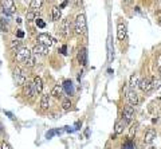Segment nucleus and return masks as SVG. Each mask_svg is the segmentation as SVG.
Segmentation results:
<instances>
[{
    "instance_id": "f257e3e1",
    "label": "nucleus",
    "mask_w": 161,
    "mask_h": 149,
    "mask_svg": "<svg viewBox=\"0 0 161 149\" xmlns=\"http://www.w3.org/2000/svg\"><path fill=\"white\" fill-rule=\"evenodd\" d=\"M74 27H75V32L78 35L81 34H86L87 31V24H86V18L83 13H79L75 18V23H74Z\"/></svg>"
},
{
    "instance_id": "f03ea898",
    "label": "nucleus",
    "mask_w": 161,
    "mask_h": 149,
    "mask_svg": "<svg viewBox=\"0 0 161 149\" xmlns=\"http://www.w3.org/2000/svg\"><path fill=\"white\" fill-rule=\"evenodd\" d=\"M13 78H15L16 86H24L26 83V74L20 67H15L13 70Z\"/></svg>"
},
{
    "instance_id": "7ed1b4c3",
    "label": "nucleus",
    "mask_w": 161,
    "mask_h": 149,
    "mask_svg": "<svg viewBox=\"0 0 161 149\" xmlns=\"http://www.w3.org/2000/svg\"><path fill=\"white\" fill-rule=\"evenodd\" d=\"M122 118L125 120L126 124H129V122H132V121H133V118H134V109H133L132 105H126V106L123 108Z\"/></svg>"
},
{
    "instance_id": "20e7f679",
    "label": "nucleus",
    "mask_w": 161,
    "mask_h": 149,
    "mask_svg": "<svg viewBox=\"0 0 161 149\" xmlns=\"http://www.w3.org/2000/svg\"><path fill=\"white\" fill-rule=\"evenodd\" d=\"M38 42H39V45H43L46 46V47H50V46L54 45V38L51 36V35L48 34H39L38 35Z\"/></svg>"
},
{
    "instance_id": "39448f33",
    "label": "nucleus",
    "mask_w": 161,
    "mask_h": 149,
    "mask_svg": "<svg viewBox=\"0 0 161 149\" xmlns=\"http://www.w3.org/2000/svg\"><path fill=\"white\" fill-rule=\"evenodd\" d=\"M125 94H126V98L132 106H137V105L140 104V98H138V95H137V93L134 92V90L125 89Z\"/></svg>"
},
{
    "instance_id": "423d86ee",
    "label": "nucleus",
    "mask_w": 161,
    "mask_h": 149,
    "mask_svg": "<svg viewBox=\"0 0 161 149\" xmlns=\"http://www.w3.org/2000/svg\"><path fill=\"white\" fill-rule=\"evenodd\" d=\"M138 87H140V90H142V92H145V93L149 92V90L153 89V79L152 78H142L138 83Z\"/></svg>"
},
{
    "instance_id": "0eeeda50",
    "label": "nucleus",
    "mask_w": 161,
    "mask_h": 149,
    "mask_svg": "<svg viewBox=\"0 0 161 149\" xmlns=\"http://www.w3.org/2000/svg\"><path fill=\"white\" fill-rule=\"evenodd\" d=\"M31 55H32V53L28 50V48L23 47V48H20V50L16 53V59L19 60V62H26V60L28 59Z\"/></svg>"
},
{
    "instance_id": "6e6552de",
    "label": "nucleus",
    "mask_w": 161,
    "mask_h": 149,
    "mask_svg": "<svg viewBox=\"0 0 161 149\" xmlns=\"http://www.w3.org/2000/svg\"><path fill=\"white\" fill-rule=\"evenodd\" d=\"M23 94H24L26 97H28V98H32V97L36 94V92H35V87H34V83L26 82L24 86H23Z\"/></svg>"
},
{
    "instance_id": "1a4fd4ad",
    "label": "nucleus",
    "mask_w": 161,
    "mask_h": 149,
    "mask_svg": "<svg viewBox=\"0 0 161 149\" xmlns=\"http://www.w3.org/2000/svg\"><path fill=\"white\" fill-rule=\"evenodd\" d=\"M77 59H78L79 65H82V66H85V65L87 63V50H86V48H81V50L78 51V55H77Z\"/></svg>"
},
{
    "instance_id": "9d476101",
    "label": "nucleus",
    "mask_w": 161,
    "mask_h": 149,
    "mask_svg": "<svg viewBox=\"0 0 161 149\" xmlns=\"http://www.w3.org/2000/svg\"><path fill=\"white\" fill-rule=\"evenodd\" d=\"M125 126H126V122H125V120H123V118L116 121V125H114V134L123 133V129H125Z\"/></svg>"
},
{
    "instance_id": "9b49d317",
    "label": "nucleus",
    "mask_w": 161,
    "mask_h": 149,
    "mask_svg": "<svg viewBox=\"0 0 161 149\" xmlns=\"http://www.w3.org/2000/svg\"><path fill=\"white\" fill-rule=\"evenodd\" d=\"M156 130L155 129H148L146 130V133H145V136H144V143L145 144H152L153 141H155V138H156Z\"/></svg>"
},
{
    "instance_id": "f8f14e48",
    "label": "nucleus",
    "mask_w": 161,
    "mask_h": 149,
    "mask_svg": "<svg viewBox=\"0 0 161 149\" xmlns=\"http://www.w3.org/2000/svg\"><path fill=\"white\" fill-rule=\"evenodd\" d=\"M32 54L34 55H47L48 54V47H46V46L43 45H36L34 47V50H32Z\"/></svg>"
},
{
    "instance_id": "ddd939ff",
    "label": "nucleus",
    "mask_w": 161,
    "mask_h": 149,
    "mask_svg": "<svg viewBox=\"0 0 161 149\" xmlns=\"http://www.w3.org/2000/svg\"><path fill=\"white\" fill-rule=\"evenodd\" d=\"M117 38L120 40H123V39L126 38V26L123 24V23H118V26H117Z\"/></svg>"
},
{
    "instance_id": "4468645a",
    "label": "nucleus",
    "mask_w": 161,
    "mask_h": 149,
    "mask_svg": "<svg viewBox=\"0 0 161 149\" xmlns=\"http://www.w3.org/2000/svg\"><path fill=\"white\" fill-rule=\"evenodd\" d=\"M63 86H59V85H55L52 87V90H51V95L52 97H55L57 99H60L62 97H63Z\"/></svg>"
},
{
    "instance_id": "2eb2a0df",
    "label": "nucleus",
    "mask_w": 161,
    "mask_h": 149,
    "mask_svg": "<svg viewBox=\"0 0 161 149\" xmlns=\"http://www.w3.org/2000/svg\"><path fill=\"white\" fill-rule=\"evenodd\" d=\"M60 34H62V36H65V38L70 34V22L67 19H63L62 23H60Z\"/></svg>"
},
{
    "instance_id": "dca6fc26",
    "label": "nucleus",
    "mask_w": 161,
    "mask_h": 149,
    "mask_svg": "<svg viewBox=\"0 0 161 149\" xmlns=\"http://www.w3.org/2000/svg\"><path fill=\"white\" fill-rule=\"evenodd\" d=\"M63 90H65V93H66L67 95H70V97H71V95L74 94V85H73V82H71V81H65L63 82Z\"/></svg>"
},
{
    "instance_id": "f3484780",
    "label": "nucleus",
    "mask_w": 161,
    "mask_h": 149,
    "mask_svg": "<svg viewBox=\"0 0 161 149\" xmlns=\"http://www.w3.org/2000/svg\"><path fill=\"white\" fill-rule=\"evenodd\" d=\"M32 83H34V87H35L36 94H40V93L43 92V82H42V78L40 77H35Z\"/></svg>"
},
{
    "instance_id": "a211bd4d",
    "label": "nucleus",
    "mask_w": 161,
    "mask_h": 149,
    "mask_svg": "<svg viewBox=\"0 0 161 149\" xmlns=\"http://www.w3.org/2000/svg\"><path fill=\"white\" fill-rule=\"evenodd\" d=\"M50 95L48 93H44V94H42L40 97V108L43 109V110H46V109L48 108V105H50Z\"/></svg>"
},
{
    "instance_id": "6ab92c4d",
    "label": "nucleus",
    "mask_w": 161,
    "mask_h": 149,
    "mask_svg": "<svg viewBox=\"0 0 161 149\" xmlns=\"http://www.w3.org/2000/svg\"><path fill=\"white\" fill-rule=\"evenodd\" d=\"M0 6H1L3 10H12V8H15L13 0H0Z\"/></svg>"
},
{
    "instance_id": "aec40b11",
    "label": "nucleus",
    "mask_w": 161,
    "mask_h": 149,
    "mask_svg": "<svg viewBox=\"0 0 161 149\" xmlns=\"http://www.w3.org/2000/svg\"><path fill=\"white\" fill-rule=\"evenodd\" d=\"M60 8L59 7H54L52 10H51V19L54 20V22H57V20L60 19Z\"/></svg>"
},
{
    "instance_id": "412c9836",
    "label": "nucleus",
    "mask_w": 161,
    "mask_h": 149,
    "mask_svg": "<svg viewBox=\"0 0 161 149\" xmlns=\"http://www.w3.org/2000/svg\"><path fill=\"white\" fill-rule=\"evenodd\" d=\"M140 81H138V74H132V77H130V79H129V83L128 85L130 86V87H136V86H138Z\"/></svg>"
},
{
    "instance_id": "4be33fe9",
    "label": "nucleus",
    "mask_w": 161,
    "mask_h": 149,
    "mask_svg": "<svg viewBox=\"0 0 161 149\" xmlns=\"http://www.w3.org/2000/svg\"><path fill=\"white\" fill-rule=\"evenodd\" d=\"M42 6H43V0H32L31 4H30V7H31V10H32V11L39 10V8H40Z\"/></svg>"
},
{
    "instance_id": "5701e85b",
    "label": "nucleus",
    "mask_w": 161,
    "mask_h": 149,
    "mask_svg": "<svg viewBox=\"0 0 161 149\" xmlns=\"http://www.w3.org/2000/svg\"><path fill=\"white\" fill-rule=\"evenodd\" d=\"M35 63H36V59H35V55H34V54H32L31 57H30L28 59H27V60L24 62V65H26L27 67H34Z\"/></svg>"
},
{
    "instance_id": "b1692460",
    "label": "nucleus",
    "mask_w": 161,
    "mask_h": 149,
    "mask_svg": "<svg viewBox=\"0 0 161 149\" xmlns=\"http://www.w3.org/2000/svg\"><path fill=\"white\" fill-rule=\"evenodd\" d=\"M62 108H63V110L69 111L70 109H71V101H70L69 98L63 99V101H62Z\"/></svg>"
},
{
    "instance_id": "393cba45",
    "label": "nucleus",
    "mask_w": 161,
    "mask_h": 149,
    "mask_svg": "<svg viewBox=\"0 0 161 149\" xmlns=\"http://www.w3.org/2000/svg\"><path fill=\"white\" fill-rule=\"evenodd\" d=\"M20 46H22V42H20V40H12L10 43V48H11V50H18V48H20Z\"/></svg>"
},
{
    "instance_id": "a878e982",
    "label": "nucleus",
    "mask_w": 161,
    "mask_h": 149,
    "mask_svg": "<svg viewBox=\"0 0 161 149\" xmlns=\"http://www.w3.org/2000/svg\"><path fill=\"white\" fill-rule=\"evenodd\" d=\"M122 149H134V144L132 140H128L126 143L122 144Z\"/></svg>"
},
{
    "instance_id": "bb28decb",
    "label": "nucleus",
    "mask_w": 161,
    "mask_h": 149,
    "mask_svg": "<svg viewBox=\"0 0 161 149\" xmlns=\"http://www.w3.org/2000/svg\"><path fill=\"white\" fill-rule=\"evenodd\" d=\"M35 16H36V15H35L34 11H30V12L26 13V19L28 20V22H32V20L35 19Z\"/></svg>"
},
{
    "instance_id": "cd10ccee",
    "label": "nucleus",
    "mask_w": 161,
    "mask_h": 149,
    "mask_svg": "<svg viewBox=\"0 0 161 149\" xmlns=\"http://www.w3.org/2000/svg\"><path fill=\"white\" fill-rule=\"evenodd\" d=\"M137 128H138V122H133L132 126H130V136H133V134L136 133Z\"/></svg>"
},
{
    "instance_id": "c85d7f7f",
    "label": "nucleus",
    "mask_w": 161,
    "mask_h": 149,
    "mask_svg": "<svg viewBox=\"0 0 161 149\" xmlns=\"http://www.w3.org/2000/svg\"><path fill=\"white\" fill-rule=\"evenodd\" d=\"M161 87V79H153V89H160Z\"/></svg>"
},
{
    "instance_id": "c756f323",
    "label": "nucleus",
    "mask_w": 161,
    "mask_h": 149,
    "mask_svg": "<svg viewBox=\"0 0 161 149\" xmlns=\"http://www.w3.org/2000/svg\"><path fill=\"white\" fill-rule=\"evenodd\" d=\"M35 22H36V26H38L39 28H44V27H46V23H44L42 19H36Z\"/></svg>"
},
{
    "instance_id": "7c9ffc66",
    "label": "nucleus",
    "mask_w": 161,
    "mask_h": 149,
    "mask_svg": "<svg viewBox=\"0 0 161 149\" xmlns=\"http://www.w3.org/2000/svg\"><path fill=\"white\" fill-rule=\"evenodd\" d=\"M55 134H57V130H50V132L46 133V137H47V138H52Z\"/></svg>"
},
{
    "instance_id": "2f4dec72",
    "label": "nucleus",
    "mask_w": 161,
    "mask_h": 149,
    "mask_svg": "<svg viewBox=\"0 0 161 149\" xmlns=\"http://www.w3.org/2000/svg\"><path fill=\"white\" fill-rule=\"evenodd\" d=\"M0 149H11V145L8 143H6V141H3L1 145H0Z\"/></svg>"
},
{
    "instance_id": "473e14b6",
    "label": "nucleus",
    "mask_w": 161,
    "mask_h": 149,
    "mask_svg": "<svg viewBox=\"0 0 161 149\" xmlns=\"http://www.w3.org/2000/svg\"><path fill=\"white\" fill-rule=\"evenodd\" d=\"M15 12V8H12V10H3V13H6V15H12V13Z\"/></svg>"
},
{
    "instance_id": "72a5a7b5",
    "label": "nucleus",
    "mask_w": 161,
    "mask_h": 149,
    "mask_svg": "<svg viewBox=\"0 0 161 149\" xmlns=\"http://www.w3.org/2000/svg\"><path fill=\"white\" fill-rule=\"evenodd\" d=\"M16 35H18V38H19V39H22L23 36H24V32H23L22 30H18V32H16Z\"/></svg>"
},
{
    "instance_id": "f704fd0d",
    "label": "nucleus",
    "mask_w": 161,
    "mask_h": 149,
    "mask_svg": "<svg viewBox=\"0 0 161 149\" xmlns=\"http://www.w3.org/2000/svg\"><path fill=\"white\" fill-rule=\"evenodd\" d=\"M60 53H62L63 55H66V54H67V46H66V45L62 46V48H60Z\"/></svg>"
},
{
    "instance_id": "c9c22d12",
    "label": "nucleus",
    "mask_w": 161,
    "mask_h": 149,
    "mask_svg": "<svg viewBox=\"0 0 161 149\" xmlns=\"http://www.w3.org/2000/svg\"><path fill=\"white\" fill-rule=\"evenodd\" d=\"M67 4H69V0H65L63 3L60 4V7H59V8H60V10H62V8H66V7H67Z\"/></svg>"
},
{
    "instance_id": "e433bc0d",
    "label": "nucleus",
    "mask_w": 161,
    "mask_h": 149,
    "mask_svg": "<svg viewBox=\"0 0 161 149\" xmlns=\"http://www.w3.org/2000/svg\"><path fill=\"white\" fill-rule=\"evenodd\" d=\"M157 67L158 69H161V55L157 58Z\"/></svg>"
},
{
    "instance_id": "4c0bfd02",
    "label": "nucleus",
    "mask_w": 161,
    "mask_h": 149,
    "mask_svg": "<svg viewBox=\"0 0 161 149\" xmlns=\"http://www.w3.org/2000/svg\"><path fill=\"white\" fill-rule=\"evenodd\" d=\"M81 126H82V122H77V124H75V130L81 129Z\"/></svg>"
},
{
    "instance_id": "58836bf2",
    "label": "nucleus",
    "mask_w": 161,
    "mask_h": 149,
    "mask_svg": "<svg viewBox=\"0 0 161 149\" xmlns=\"http://www.w3.org/2000/svg\"><path fill=\"white\" fill-rule=\"evenodd\" d=\"M4 113H6V116H8L10 118H13V114L11 113V111H4Z\"/></svg>"
},
{
    "instance_id": "ea45409f",
    "label": "nucleus",
    "mask_w": 161,
    "mask_h": 149,
    "mask_svg": "<svg viewBox=\"0 0 161 149\" xmlns=\"http://www.w3.org/2000/svg\"><path fill=\"white\" fill-rule=\"evenodd\" d=\"M74 1V6H79V0H73Z\"/></svg>"
},
{
    "instance_id": "a19ab883",
    "label": "nucleus",
    "mask_w": 161,
    "mask_h": 149,
    "mask_svg": "<svg viewBox=\"0 0 161 149\" xmlns=\"http://www.w3.org/2000/svg\"><path fill=\"white\" fill-rule=\"evenodd\" d=\"M125 3H132V0H123Z\"/></svg>"
},
{
    "instance_id": "79ce46f5",
    "label": "nucleus",
    "mask_w": 161,
    "mask_h": 149,
    "mask_svg": "<svg viewBox=\"0 0 161 149\" xmlns=\"http://www.w3.org/2000/svg\"><path fill=\"white\" fill-rule=\"evenodd\" d=\"M148 149H156V146H150V148H148Z\"/></svg>"
},
{
    "instance_id": "37998d69",
    "label": "nucleus",
    "mask_w": 161,
    "mask_h": 149,
    "mask_svg": "<svg viewBox=\"0 0 161 149\" xmlns=\"http://www.w3.org/2000/svg\"><path fill=\"white\" fill-rule=\"evenodd\" d=\"M158 71H160V75H161V69H158Z\"/></svg>"
},
{
    "instance_id": "c03bdc74",
    "label": "nucleus",
    "mask_w": 161,
    "mask_h": 149,
    "mask_svg": "<svg viewBox=\"0 0 161 149\" xmlns=\"http://www.w3.org/2000/svg\"><path fill=\"white\" fill-rule=\"evenodd\" d=\"M160 24H161V18H160Z\"/></svg>"
},
{
    "instance_id": "a18cd8bd",
    "label": "nucleus",
    "mask_w": 161,
    "mask_h": 149,
    "mask_svg": "<svg viewBox=\"0 0 161 149\" xmlns=\"http://www.w3.org/2000/svg\"><path fill=\"white\" fill-rule=\"evenodd\" d=\"M109 149H111V148H109Z\"/></svg>"
},
{
    "instance_id": "49530a36",
    "label": "nucleus",
    "mask_w": 161,
    "mask_h": 149,
    "mask_svg": "<svg viewBox=\"0 0 161 149\" xmlns=\"http://www.w3.org/2000/svg\"><path fill=\"white\" fill-rule=\"evenodd\" d=\"M69 1H70V0H69Z\"/></svg>"
}]
</instances>
